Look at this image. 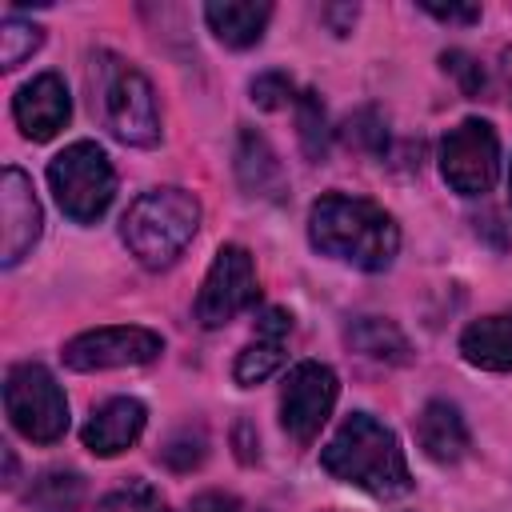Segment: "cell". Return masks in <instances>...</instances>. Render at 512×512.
Wrapping results in <instances>:
<instances>
[{"mask_svg": "<svg viewBox=\"0 0 512 512\" xmlns=\"http://www.w3.org/2000/svg\"><path fill=\"white\" fill-rule=\"evenodd\" d=\"M308 240L316 252L352 264L360 272H384L400 252L396 220L380 204L348 192H328L312 204Z\"/></svg>", "mask_w": 512, "mask_h": 512, "instance_id": "cell-1", "label": "cell"}, {"mask_svg": "<svg viewBox=\"0 0 512 512\" xmlns=\"http://www.w3.org/2000/svg\"><path fill=\"white\" fill-rule=\"evenodd\" d=\"M320 468L332 480L352 484L376 500H396L412 492V472L396 432L368 412H352L332 432V440L320 448Z\"/></svg>", "mask_w": 512, "mask_h": 512, "instance_id": "cell-2", "label": "cell"}, {"mask_svg": "<svg viewBox=\"0 0 512 512\" xmlns=\"http://www.w3.org/2000/svg\"><path fill=\"white\" fill-rule=\"evenodd\" d=\"M200 228V200L184 188H152L136 196L120 220L128 252L144 268H168Z\"/></svg>", "mask_w": 512, "mask_h": 512, "instance_id": "cell-3", "label": "cell"}, {"mask_svg": "<svg viewBox=\"0 0 512 512\" xmlns=\"http://www.w3.org/2000/svg\"><path fill=\"white\" fill-rule=\"evenodd\" d=\"M92 104H100V116L108 132L120 144L152 148L160 140V108L148 76L132 64H124L112 52H96L92 60Z\"/></svg>", "mask_w": 512, "mask_h": 512, "instance_id": "cell-4", "label": "cell"}, {"mask_svg": "<svg viewBox=\"0 0 512 512\" xmlns=\"http://www.w3.org/2000/svg\"><path fill=\"white\" fill-rule=\"evenodd\" d=\"M48 184L60 204V212L76 224H92L108 212L116 196V172L108 152L96 140H76L48 164Z\"/></svg>", "mask_w": 512, "mask_h": 512, "instance_id": "cell-5", "label": "cell"}, {"mask_svg": "<svg viewBox=\"0 0 512 512\" xmlns=\"http://www.w3.org/2000/svg\"><path fill=\"white\" fill-rule=\"evenodd\" d=\"M4 408L12 428L32 444H56L68 432V400L44 364H12L4 376Z\"/></svg>", "mask_w": 512, "mask_h": 512, "instance_id": "cell-6", "label": "cell"}, {"mask_svg": "<svg viewBox=\"0 0 512 512\" xmlns=\"http://www.w3.org/2000/svg\"><path fill=\"white\" fill-rule=\"evenodd\" d=\"M440 176L460 196H484L492 192L500 176V140L488 120H460L440 140Z\"/></svg>", "mask_w": 512, "mask_h": 512, "instance_id": "cell-7", "label": "cell"}, {"mask_svg": "<svg viewBox=\"0 0 512 512\" xmlns=\"http://www.w3.org/2000/svg\"><path fill=\"white\" fill-rule=\"evenodd\" d=\"M164 352L160 332L140 328V324H108V328H88L64 344V364L72 372H104V368H136L152 364Z\"/></svg>", "mask_w": 512, "mask_h": 512, "instance_id": "cell-8", "label": "cell"}, {"mask_svg": "<svg viewBox=\"0 0 512 512\" xmlns=\"http://www.w3.org/2000/svg\"><path fill=\"white\" fill-rule=\"evenodd\" d=\"M256 304V264L244 244H224L200 284L196 296V320L204 328H224L244 308Z\"/></svg>", "mask_w": 512, "mask_h": 512, "instance_id": "cell-9", "label": "cell"}, {"mask_svg": "<svg viewBox=\"0 0 512 512\" xmlns=\"http://www.w3.org/2000/svg\"><path fill=\"white\" fill-rule=\"evenodd\" d=\"M340 380L328 364L320 360H300L280 388V428L296 440V444H312L316 432L324 428V420L332 416Z\"/></svg>", "mask_w": 512, "mask_h": 512, "instance_id": "cell-10", "label": "cell"}, {"mask_svg": "<svg viewBox=\"0 0 512 512\" xmlns=\"http://www.w3.org/2000/svg\"><path fill=\"white\" fill-rule=\"evenodd\" d=\"M40 228H44V216H40L32 180L16 164H8L0 172V264L16 268L40 240Z\"/></svg>", "mask_w": 512, "mask_h": 512, "instance_id": "cell-11", "label": "cell"}, {"mask_svg": "<svg viewBox=\"0 0 512 512\" xmlns=\"http://www.w3.org/2000/svg\"><path fill=\"white\" fill-rule=\"evenodd\" d=\"M12 116H16V128L28 140H52L72 116V96H68V88L56 72H40V76H32L28 84L16 88Z\"/></svg>", "mask_w": 512, "mask_h": 512, "instance_id": "cell-12", "label": "cell"}, {"mask_svg": "<svg viewBox=\"0 0 512 512\" xmlns=\"http://www.w3.org/2000/svg\"><path fill=\"white\" fill-rule=\"evenodd\" d=\"M288 336H292V312H284V308H264L260 320H256V336L240 348V356H236V364H232L236 384L252 388V384H260V380H268V376L284 364Z\"/></svg>", "mask_w": 512, "mask_h": 512, "instance_id": "cell-13", "label": "cell"}, {"mask_svg": "<svg viewBox=\"0 0 512 512\" xmlns=\"http://www.w3.org/2000/svg\"><path fill=\"white\" fill-rule=\"evenodd\" d=\"M144 424H148V412H144V404L136 396H112V400H104L88 416V424H84L80 436H84V448L88 452H96V456H120L124 448H132L140 440Z\"/></svg>", "mask_w": 512, "mask_h": 512, "instance_id": "cell-14", "label": "cell"}, {"mask_svg": "<svg viewBox=\"0 0 512 512\" xmlns=\"http://www.w3.org/2000/svg\"><path fill=\"white\" fill-rule=\"evenodd\" d=\"M236 176H240L248 196H260V200H272V204H280L284 192H288L284 164L276 160L272 144L252 128H244L240 140H236Z\"/></svg>", "mask_w": 512, "mask_h": 512, "instance_id": "cell-15", "label": "cell"}, {"mask_svg": "<svg viewBox=\"0 0 512 512\" xmlns=\"http://www.w3.org/2000/svg\"><path fill=\"white\" fill-rule=\"evenodd\" d=\"M416 444L424 448L428 460L436 464H456L468 452V424L456 404L448 400H428L416 416Z\"/></svg>", "mask_w": 512, "mask_h": 512, "instance_id": "cell-16", "label": "cell"}, {"mask_svg": "<svg viewBox=\"0 0 512 512\" xmlns=\"http://www.w3.org/2000/svg\"><path fill=\"white\" fill-rule=\"evenodd\" d=\"M460 356L484 372H512V308L472 320L460 332Z\"/></svg>", "mask_w": 512, "mask_h": 512, "instance_id": "cell-17", "label": "cell"}, {"mask_svg": "<svg viewBox=\"0 0 512 512\" xmlns=\"http://www.w3.org/2000/svg\"><path fill=\"white\" fill-rule=\"evenodd\" d=\"M268 16H272V4H264V0H224V4L216 0L204 8L208 28L228 48H252L264 36Z\"/></svg>", "mask_w": 512, "mask_h": 512, "instance_id": "cell-18", "label": "cell"}, {"mask_svg": "<svg viewBox=\"0 0 512 512\" xmlns=\"http://www.w3.org/2000/svg\"><path fill=\"white\" fill-rule=\"evenodd\" d=\"M344 340H348L352 352H360L368 360H380V364H408L412 360L408 336L384 316H356L344 328Z\"/></svg>", "mask_w": 512, "mask_h": 512, "instance_id": "cell-19", "label": "cell"}, {"mask_svg": "<svg viewBox=\"0 0 512 512\" xmlns=\"http://www.w3.org/2000/svg\"><path fill=\"white\" fill-rule=\"evenodd\" d=\"M80 500H84V476L72 468H48L28 488V504L36 512H76Z\"/></svg>", "mask_w": 512, "mask_h": 512, "instance_id": "cell-20", "label": "cell"}, {"mask_svg": "<svg viewBox=\"0 0 512 512\" xmlns=\"http://www.w3.org/2000/svg\"><path fill=\"white\" fill-rule=\"evenodd\" d=\"M296 124H300V148L308 160H324L328 144H332V128H328V112L320 104L316 92H300L296 96Z\"/></svg>", "mask_w": 512, "mask_h": 512, "instance_id": "cell-21", "label": "cell"}, {"mask_svg": "<svg viewBox=\"0 0 512 512\" xmlns=\"http://www.w3.org/2000/svg\"><path fill=\"white\" fill-rule=\"evenodd\" d=\"M40 44H44V28L40 24L20 20V16H8L0 24V64L4 68H20Z\"/></svg>", "mask_w": 512, "mask_h": 512, "instance_id": "cell-22", "label": "cell"}, {"mask_svg": "<svg viewBox=\"0 0 512 512\" xmlns=\"http://www.w3.org/2000/svg\"><path fill=\"white\" fill-rule=\"evenodd\" d=\"M96 512H172V508H168V500H164L152 484L128 480V484H120L116 492H108V496L96 504Z\"/></svg>", "mask_w": 512, "mask_h": 512, "instance_id": "cell-23", "label": "cell"}, {"mask_svg": "<svg viewBox=\"0 0 512 512\" xmlns=\"http://www.w3.org/2000/svg\"><path fill=\"white\" fill-rule=\"evenodd\" d=\"M248 92H252V104L256 108H268V112L296 104V84H292L288 72H260Z\"/></svg>", "mask_w": 512, "mask_h": 512, "instance_id": "cell-24", "label": "cell"}, {"mask_svg": "<svg viewBox=\"0 0 512 512\" xmlns=\"http://www.w3.org/2000/svg\"><path fill=\"white\" fill-rule=\"evenodd\" d=\"M348 144L368 148V152H384L388 148V128H384L376 108H360L356 116H348Z\"/></svg>", "mask_w": 512, "mask_h": 512, "instance_id": "cell-25", "label": "cell"}, {"mask_svg": "<svg viewBox=\"0 0 512 512\" xmlns=\"http://www.w3.org/2000/svg\"><path fill=\"white\" fill-rule=\"evenodd\" d=\"M440 64H444V72H452L456 80H460V92L464 96H480L484 88H488V76H484V68L468 56V52H460V48H448L444 56H440Z\"/></svg>", "mask_w": 512, "mask_h": 512, "instance_id": "cell-26", "label": "cell"}, {"mask_svg": "<svg viewBox=\"0 0 512 512\" xmlns=\"http://www.w3.org/2000/svg\"><path fill=\"white\" fill-rule=\"evenodd\" d=\"M160 456H164V464H168V468L188 472V468H196V464L204 460V436H200V432H196V436H192V432H184V436H176Z\"/></svg>", "mask_w": 512, "mask_h": 512, "instance_id": "cell-27", "label": "cell"}, {"mask_svg": "<svg viewBox=\"0 0 512 512\" xmlns=\"http://www.w3.org/2000/svg\"><path fill=\"white\" fill-rule=\"evenodd\" d=\"M420 8L428 16H436V20H448V24H476L480 20V8L476 4H432V0H424Z\"/></svg>", "mask_w": 512, "mask_h": 512, "instance_id": "cell-28", "label": "cell"}, {"mask_svg": "<svg viewBox=\"0 0 512 512\" xmlns=\"http://www.w3.org/2000/svg\"><path fill=\"white\" fill-rule=\"evenodd\" d=\"M188 512H240V500L228 492H200V496H192Z\"/></svg>", "mask_w": 512, "mask_h": 512, "instance_id": "cell-29", "label": "cell"}, {"mask_svg": "<svg viewBox=\"0 0 512 512\" xmlns=\"http://www.w3.org/2000/svg\"><path fill=\"white\" fill-rule=\"evenodd\" d=\"M320 16H324V20H328V24H332V28L340 32V36H344V32H352V20H356V8H324Z\"/></svg>", "mask_w": 512, "mask_h": 512, "instance_id": "cell-30", "label": "cell"}, {"mask_svg": "<svg viewBox=\"0 0 512 512\" xmlns=\"http://www.w3.org/2000/svg\"><path fill=\"white\" fill-rule=\"evenodd\" d=\"M500 80H504V92H508V100H512V48L500 52Z\"/></svg>", "mask_w": 512, "mask_h": 512, "instance_id": "cell-31", "label": "cell"}, {"mask_svg": "<svg viewBox=\"0 0 512 512\" xmlns=\"http://www.w3.org/2000/svg\"><path fill=\"white\" fill-rule=\"evenodd\" d=\"M508 192H512V168H508Z\"/></svg>", "mask_w": 512, "mask_h": 512, "instance_id": "cell-32", "label": "cell"}]
</instances>
